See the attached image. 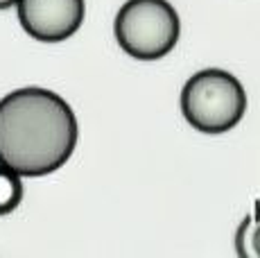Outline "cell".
Returning <instances> with one entry per match:
<instances>
[{"mask_svg":"<svg viewBox=\"0 0 260 258\" xmlns=\"http://www.w3.org/2000/svg\"><path fill=\"white\" fill-rule=\"evenodd\" d=\"M256 217L253 215H247L242 220V224H240V229L236 233V251L240 258H253L251 254V231L253 227H256Z\"/></svg>","mask_w":260,"mask_h":258,"instance_id":"6","label":"cell"},{"mask_svg":"<svg viewBox=\"0 0 260 258\" xmlns=\"http://www.w3.org/2000/svg\"><path fill=\"white\" fill-rule=\"evenodd\" d=\"M181 113L197 132L224 134L247 113V91L233 73L206 68L183 84Z\"/></svg>","mask_w":260,"mask_h":258,"instance_id":"2","label":"cell"},{"mask_svg":"<svg viewBox=\"0 0 260 258\" xmlns=\"http://www.w3.org/2000/svg\"><path fill=\"white\" fill-rule=\"evenodd\" d=\"M79 138L73 107L59 93L25 86L0 100V166L43 177L66 166Z\"/></svg>","mask_w":260,"mask_h":258,"instance_id":"1","label":"cell"},{"mask_svg":"<svg viewBox=\"0 0 260 258\" xmlns=\"http://www.w3.org/2000/svg\"><path fill=\"white\" fill-rule=\"evenodd\" d=\"M113 32L129 57L154 61L174 50L181 23L168 0H127L116 14Z\"/></svg>","mask_w":260,"mask_h":258,"instance_id":"3","label":"cell"},{"mask_svg":"<svg viewBox=\"0 0 260 258\" xmlns=\"http://www.w3.org/2000/svg\"><path fill=\"white\" fill-rule=\"evenodd\" d=\"M18 0H0V9H9V7H16Z\"/></svg>","mask_w":260,"mask_h":258,"instance_id":"8","label":"cell"},{"mask_svg":"<svg viewBox=\"0 0 260 258\" xmlns=\"http://www.w3.org/2000/svg\"><path fill=\"white\" fill-rule=\"evenodd\" d=\"M251 254L253 258H260V220L256 222V227L251 231Z\"/></svg>","mask_w":260,"mask_h":258,"instance_id":"7","label":"cell"},{"mask_svg":"<svg viewBox=\"0 0 260 258\" xmlns=\"http://www.w3.org/2000/svg\"><path fill=\"white\" fill-rule=\"evenodd\" d=\"M23 202V177L0 166V215L16 211Z\"/></svg>","mask_w":260,"mask_h":258,"instance_id":"5","label":"cell"},{"mask_svg":"<svg viewBox=\"0 0 260 258\" xmlns=\"http://www.w3.org/2000/svg\"><path fill=\"white\" fill-rule=\"evenodd\" d=\"M21 27L34 41L59 43L71 39L84 23V0H18Z\"/></svg>","mask_w":260,"mask_h":258,"instance_id":"4","label":"cell"}]
</instances>
